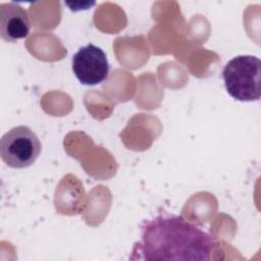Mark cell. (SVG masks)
Instances as JSON below:
<instances>
[{"label": "cell", "instance_id": "obj_1", "mask_svg": "<svg viewBox=\"0 0 261 261\" xmlns=\"http://www.w3.org/2000/svg\"><path fill=\"white\" fill-rule=\"evenodd\" d=\"M217 248L216 238L196 224L178 215L160 214L142 223L129 259L207 261Z\"/></svg>", "mask_w": 261, "mask_h": 261}, {"label": "cell", "instance_id": "obj_2", "mask_svg": "<svg viewBox=\"0 0 261 261\" xmlns=\"http://www.w3.org/2000/svg\"><path fill=\"white\" fill-rule=\"evenodd\" d=\"M226 92L242 102L258 101L261 96V62L253 55H238L222 70Z\"/></svg>", "mask_w": 261, "mask_h": 261}, {"label": "cell", "instance_id": "obj_3", "mask_svg": "<svg viewBox=\"0 0 261 261\" xmlns=\"http://www.w3.org/2000/svg\"><path fill=\"white\" fill-rule=\"evenodd\" d=\"M42 145L38 136L25 125L12 127L0 141L1 158L12 168L31 166L39 157Z\"/></svg>", "mask_w": 261, "mask_h": 261}, {"label": "cell", "instance_id": "obj_4", "mask_svg": "<svg viewBox=\"0 0 261 261\" xmlns=\"http://www.w3.org/2000/svg\"><path fill=\"white\" fill-rule=\"evenodd\" d=\"M72 71L85 86H95L107 80L109 63L105 52L94 44L81 47L72 56Z\"/></svg>", "mask_w": 261, "mask_h": 261}, {"label": "cell", "instance_id": "obj_5", "mask_svg": "<svg viewBox=\"0 0 261 261\" xmlns=\"http://www.w3.org/2000/svg\"><path fill=\"white\" fill-rule=\"evenodd\" d=\"M31 22L27 10L15 2L0 4V36L5 42H16L29 36Z\"/></svg>", "mask_w": 261, "mask_h": 261}]
</instances>
